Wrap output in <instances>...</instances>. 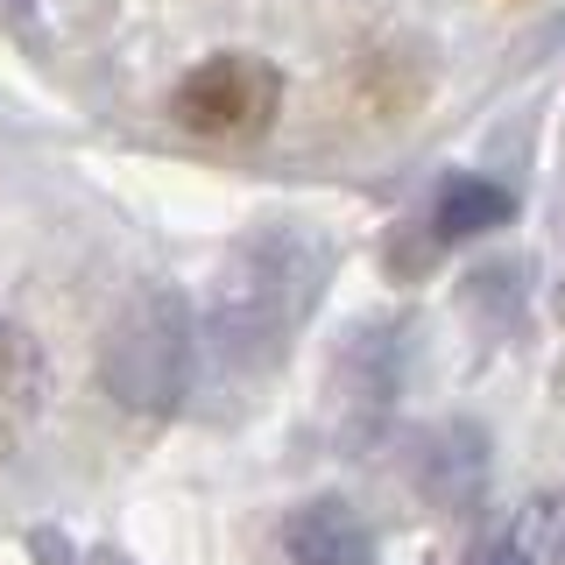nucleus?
Returning a JSON list of instances; mask_svg holds the SVG:
<instances>
[{
	"label": "nucleus",
	"instance_id": "f257e3e1",
	"mask_svg": "<svg viewBox=\"0 0 565 565\" xmlns=\"http://www.w3.org/2000/svg\"><path fill=\"white\" fill-rule=\"evenodd\" d=\"M318 290H326V247L297 226H262L247 234L212 276L205 305V353L226 375H255L269 367L290 332L311 318Z\"/></svg>",
	"mask_w": 565,
	"mask_h": 565
},
{
	"label": "nucleus",
	"instance_id": "f03ea898",
	"mask_svg": "<svg viewBox=\"0 0 565 565\" xmlns=\"http://www.w3.org/2000/svg\"><path fill=\"white\" fill-rule=\"evenodd\" d=\"M191 367H199V318H191L184 290H170V282L135 290L99 353L106 388L128 411H170V403H184Z\"/></svg>",
	"mask_w": 565,
	"mask_h": 565
},
{
	"label": "nucleus",
	"instance_id": "7ed1b4c3",
	"mask_svg": "<svg viewBox=\"0 0 565 565\" xmlns=\"http://www.w3.org/2000/svg\"><path fill=\"white\" fill-rule=\"evenodd\" d=\"M177 120L191 135H212V141H247L276 120L282 106V78L269 57H247V50H226V57H205L177 85Z\"/></svg>",
	"mask_w": 565,
	"mask_h": 565
},
{
	"label": "nucleus",
	"instance_id": "20e7f679",
	"mask_svg": "<svg viewBox=\"0 0 565 565\" xmlns=\"http://www.w3.org/2000/svg\"><path fill=\"white\" fill-rule=\"evenodd\" d=\"M35 411H43V347L22 326H0V459L29 438Z\"/></svg>",
	"mask_w": 565,
	"mask_h": 565
},
{
	"label": "nucleus",
	"instance_id": "39448f33",
	"mask_svg": "<svg viewBox=\"0 0 565 565\" xmlns=\"http://www.w3.org/2000/svg\"><path fill=\"white\" fill-rule=\"evenodd\" d=\"M290 558L297 565H375V537L347 502H311L290 516Z\"/></svg>",
	"mask_w": 565,
	"mask_h": 565
},
{
	"label": "nucleus",
	"instance_id": "423d86ee",
	"mask_svg": "<svg viewBox=\"0 0 565 565\" xmlns=\"http://www.w3.org/2000/svg\"><path fill=\"white\" fill-rule=\"evenodd\" d=\"M509 212H516V199H509L502 184H488V177H446V191H438V234L467 241V234L502 226Z\"/></svg>",
	"mask_w": 565,
	"mask_h": 565
},
{
	"label": "nucleus",
	"instance_id": "0eeeda50",
	"mask_svg": "<svg viewBox=\"0 0 565 565\" xmlns=\"http://www.w3.org/2000/svg\"><path fill=\"white\" fill-rule=\"evenodd\" d=\"M481 565H530V552H523V544H488Z\"/></svg>",
	"mask_w": 565,
	"mask_h": 565
}]
</instances>
